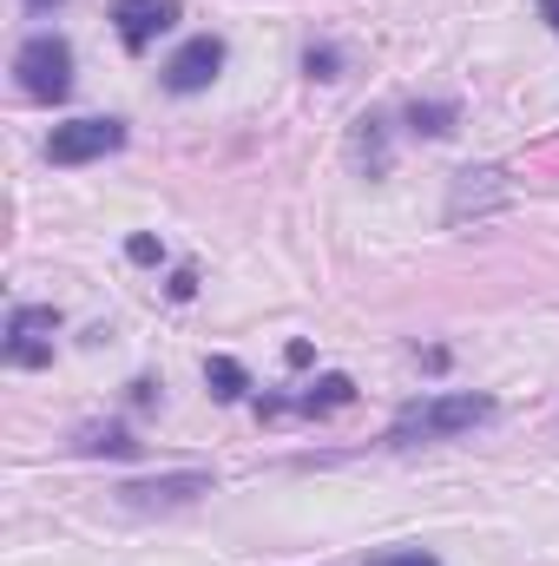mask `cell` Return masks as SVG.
I'll use <instances>...</instances> for the list:
<instances>
[{"mask_svg": "<svg viewBox=\"0 0 559 566\" xmlns=\"http://www.w3.org/2000/svg\"><path fill=\"white\" fill-rule=\"evenodd\" d=\"M494 402L487 396H428V402H409L395 428H389V448H415V441H447V434H467L474 422H487Z\"/></svg>", "mask_w": 559, "mask_h": 566, "instance_id": "1", "label": "cell"}, {"mask_svg": "<svg viewBox=\"0 0 559 566\" xmlns=\"http://www.w3.org/2000/svg\"><path fill=\"white\" fill-rule=\"evenodd\" d=\"M13 73H20V93L27 99H66L73 93V46L60 33H33L20 53H13Z\"/></svg>", "mask_w": 559, "mask_h": 566, "instance_id": "2", "label": "cell"}, {"mask_svg": "<svg viewBox=\"0 0 559 566\" xmlns=\"http://www.w3.org/2000/svg\"><path fill=\"white\" fill-rule=\"evenodd\" d=\"M507 205H514V185H507L500 165H467L447 185V224H467V218H487V211H507Z\"/></svg>", "mask_w": 559, "mask_h": 566, "instance_id": "3", "label": "cell"}, {"mask_svg": "<svg viewBox=\"0 0 559 566\" xmlns=\"http://www.w3.org/2000/svg\"><path fill=\"white\" fill-rule=\"evenodd\" d=\"M53 329H60V316H53L46 303H20V310L7 316V363H13V369L53 363Z\"/></svg>", "mask_w": 559, "mask_h": 566, "instance_id": "4", "label": "cell"}, {"mask_svg": "<svg viewBox=\"0 0 559 566\" xmlns=\"http://www.w3.org/2000/svg\"><path fill=\"white\" fill-rule=\"evenodd\" d=\"M119 145H126V126L119 119H73V126H53L46 158L53 165H93V158H106Z\"/></svg>", "mask_w": 559, "mask_h": 566, "instance_id": "5", "label": "cell"}, {"mask_svg": "<svg viewBox=\"0 0 559 566\" xmlns=\"http://www.w3.org/2000/svg\"><path fill=\"white\" fill-rule=\"evenodd\" d=\"M218 73H224V40H218V33H198V40H184V46L171 53L165 86H171V93H204Z\"/></svg>", "mask_w": 559, "mask_h": 566, "instance_id": "6", "label": "cell"}, {"mask_svg": "<svg viewBox=\"0 0 559 566\" xmlns=\"http://www.w3.org/2000/svg\"><path fill=\"white\" fill-rule=\"evenodd\" d=\"M113 20H119L126 53H145V46L178 20V0H113Z\"/></svg>", "mask_w": 559, "mask_h": 566, "instance_id": "7", "label": "cell"}, {"mask_svg": "<svg viewBox=\"0 0 559 566\" xmlns=\"http://www.w3.org/2000/svg\"><path fill=\"white\" fill-rule=\"evenodd\" d=\"M126 494V507H178V501H198V494H211V474H165V481H133V488H119Z\"/></svg>", "mask_w": 559, "mask_h": 566, "instance_id": "8", "label": "cell"}, {"mask_svg": "<svg viewBox=\"0 0 559 566\" xmlns=\"http://www.w3.org/2000/svg\"><path fill=\"white\" fill-rule=\"evenodd\" d=\"M349 158H356L369 178H382V171H389V133H382V119H376V113H362V119H356V133H349Z\"/></svg>", "mask_w": 559, "mask_h": 566, "instance_id": "9", "label": "cell"}, {"mask_svg": "<svg viewBox=\"0 0 559 566\" xmlns=\"http://www.w3.org/2000/svg\"><path fill=\"white\" fill-rule=\"evenodd\" d=\"M342 402H356V382H349V376H323V382H309V396H296L289 409H303V416H329V409H342Z\"/></svg>", "mask_w": 559, "mask_h": 566, "instance_id": "10", "label": "cell"}, {"mask_svg": "<svg viewBox=\"0 0 559 566\" xmlns=\"http://www.w3.org/2000/svg\"><path fill=\"white\" fill-rule=\"evenodd\" d=\"M454 119H461V106H454V99H415V106H409V126L428 133V139H447V133H454Z\"/></svg>", "mask_w": 559, "mask_h": 566, "instance_id": "11", "label": "cell"}, {"mask_svg": "<svg viewBox=\"0 0 559 566\" xmlns=\"http://www.w3.org/2000/svg\"><path fill=\"white\" fill-rule=\"evenodd\" d=\"M204 382H211V396H218V402H238V396L251 389V376H244V363H238V356H211V363H204Z\"/></svg>", "mask_w": 559, "mask_h": 566, "instance_id": "12", "label": "cell"}, {"mask_svg": "<svg viewBox=\"0 0 559 566\" xmlns=\"http://www.w3.org/2000/svg\"><path fill=\"white\" fill-rule=\"evenodd\" d=\"M133 448H139V441H133V434H126V428H80V454H133Z\"/></svg>", "mask_w": 559, "mask_h": 566, "instance_id": "13", "label": "cell"}, {"mask_svg": "<svg viewBox=\"0 0 559 566\" xmlns=\"http://www.w3.org/2000/svg\"><path fill=\"white\" fill-rule=\"evenodd\" d=\"M303 66H309L316 80H342V73H336V66H342V60H336V46H309V60H303Z\"/></svg>", "mask_w": 559, "mask_h": 566, "instance_id": "14", "label": "cell"}, {"mask_svg": "<svg viewBox=\"0 0 559 566\" xmlns=\"http://www.w3.org/2000/svg\"><path fill=\"white\" fill-rule=\"evenodd\" d=\"M369 566H441L434 554H421V547H409V554H376Z\"/></svg>", "mask_w": 559, "mask_h": 566, "instance_id": "15", "label": "cell"}, {"mask_svg": "<svg viewBox=\"0 0 559 566\" xmlns=\"http://www.w3.org/2000/svg\"><path fill=\"white\" fill-rule=\"evenodd\" d=\"M126 258H133V264H158V258H165V251H158V238H133V244H126Z\"/></svg>", "mask_w": 559, "mask_h": 566, "instance_id": "16", "label": "cell"}, {"mask_svg": "<svg viewBox=\"0 0 559 566\" xmlns=\"http://www.w3.org/2000/svg\"><path fill=\"white\" fill-rule=\"evenodd\" d=\"M540 13H547V20H553V33H559V0H540Z\"/></svg>", "mask_w": 559, "mask_h": 566, "instance_id": "17", "label": "cell"}, {"mask_svg": "<svg viewBox=\"0 0 559 566\" xmlns=\"http://www.w3.org/2000/svg\"><path fill=\"white\" fill-rule=\"evenodd\" d=\"M27 7H33V13H53V7H60V0H27Z\"/></svg>", "mask_w": 559, "mask_h": 566, "instance_id": "18", "label": "cell"}]
</instances>
